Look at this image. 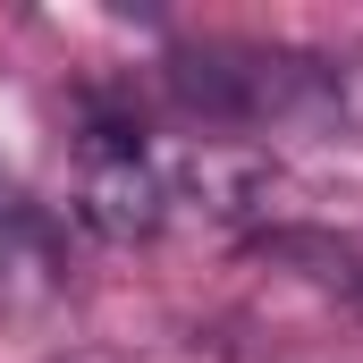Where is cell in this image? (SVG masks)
Masks as SVG:
<instances>
[{
  "instance_id": "1",
  "label": "cell",
  "mask_w": 363,
  "mask_h": 363,
  "mask_svg": "<svg viewBox=\"0 0 363 363\" xmlns=\"http://www.w3.org/2000/svg\"><path fill=\"white\" fill-rule=\"evenodd\" d=\"M161 93L220 135H254V127H287V118H338L347 68L287 51V43H220L211 34V43H178L161 60Z\"/></svg>"
},
{
  "instance_id": "2",
  "label": "cell",
  "mask_w": 363,
  "mask_h": 363,
  "mask_svg": "<svg viewBox=\"0 0 363 363\" xmlns=\"http://www.w3.org/2000/svg\"><path fill=\"white\" fill-rule=\"evenodd\" d=\"M77 220H85L101 245H152V237L178 220V211H169V178H161V152H152L144 127L118 118V110H93L85 118Z\"/></svg>"
},
{
  "instance_id": "3",
  "label": "cell",
  "mask_w": 363,
  "mask_h": 363,
  "mask_svg": "<svg viewBox=\"0 0 363 363\" xmlns=\"http://www.w3.org/2000/svg\"><path fill=\"white\" fill-rule=\"evenodd\" d=\"M161 178H169V211L194 203L211 220H262L271 228V194H279V169L271 152L237 144V135H203L186 152H161Z\"/></svg>"
},
{
  "instance_id": "4",
  "label": "cell",
  "mask_w": 363,
  "mask_h": 363,
  "mask_svg": "<svg viewBox=\"0 0 363 363\" xmlns=\"http://www.w3.org/2000/svg\"><path fill=\"white\" fill-rule=\"evenodd\" d=\"M254 254H271V262H304L313 287L363 304V254H355V245H338V237H321V228H254Z\"/></svg>"
},
{
  "instance_id": "5",
  "label": "cell",
  "mask_w": 363,
  "mask_h": 363,
  "mask_svg": "<svg viewBox=\"0 0 363 363\" xmlns=\"http://www.w3.org/2000/svg\"><path fill=\"white\" fill-rule=\"evenodd\" d=\"M26 220H34V211H26V194L0 178V237H9V228H26Z\"/></svg>"
}]
</instances>
